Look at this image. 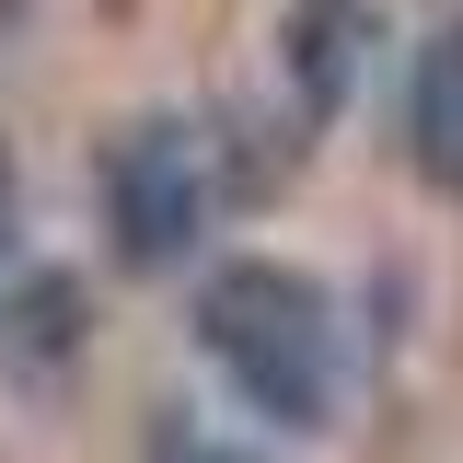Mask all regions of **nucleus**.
Segmentation results:
<instances>
[{
	"label": "nucleus",
	"instance_id": "f257e3e1",
	"mask_svg": "<svg viewBox=\"0 0 463 463\" xmlns=\"http://www.w3.org/2000/svg\"><path fill=\"white\" fill-rule=\"evenodd\" d=\"M197 336L243 383L255 417H279V429H325L336 417V301L301 279V267H279V255L221 267V279L197 289Z\"/></svg>",
	"mask_w": 463,
	"mask_h": 463
},
{
	"label": "nucleus",
	"instance_id": "f03ea898",
	"mask_svg": "<svg viewBox=\"0 0 463 463\" xmlns=\"http://www.w3.org/2000/svg\"><path fill=\"white\" fill-rule=\"evenodd\" d=\"M209 221V174H197V139L151 116V128H128L105 151V232H116V267H139V279H163L185 267V243Z\"/></svg>",
	"mask_w": 463,
	"mask_h": 463
},
{
	"label": "nucleus",
	"instance_id": "7ed1b4c3",
	"mask_svg": "<svg viewBox=\"0 0 463 463\" xmlns=\"http://www.w3.org/2000/svg\"><path fill=\"white\" fill-rule=\"evenodd\" d=\"M359 47H371V0H301V12H289V93H301V116L347 105Z\"/></svg>",
	"mask_w": 463,
	"mask_h": 463
},
{
	"label": "nucleus",
	"instance_id": "20e7f679",
	"mask_svg": "<svg viewBox=\"0 0 463 463\" xmlns=\"http://www.w3.org/2000/svg\"><path fill=\"white\" fill-rule=\"evenodd\" d=\"M405 128H417V174H429V185H463V24L429 35L417 93H405Z\"/></svg>",
	"mask_w": 463,
	"mask_h": 463
},
{
	"label": "nucleus",
	"instance_id": "39448f33",
	"mask_svg": "<svg viewBox=\"0 0 463 463\" xmlns=\"http://www.w3.org/2000/svg\"><path fill=\"white\" fill-rule=\"evenodd\" d=\"M12 347H24V359H70V347H81V289H70V279H24Z\"/></svg>",
	"mask_w": 463,
	"mask_h": 463
},
{
	"label": "nucleus",
	"instance_id": "423d86ee",
	"mask_svg": "<svg viewBox=\"0 0 463 463\" xmlns=\"http://www.w3.org/2000/svg\"><path fill=\"white\" fill-rule=\"evenodd\" d=\"M151 463H255V452H232V440H209V429L163 417V429H151Z\"/></svg>",
	"mask_w": 463,
	"mask_h": 463
},
{
	"label": "nucleus",
	"instance_id": "0eeeda50",
	"mask_svg": "<svg viewBox=\"0 0 463 463\" xmlns=\"http://www.w3.org/2000/svg\"><path fill=\"white\" fill-rule=\"evenodd\" d=\"M0 243H12V174H0Z\"/></svg>",
	"mask_w": 463,
	"mask_h": 463
}]
</instances>
